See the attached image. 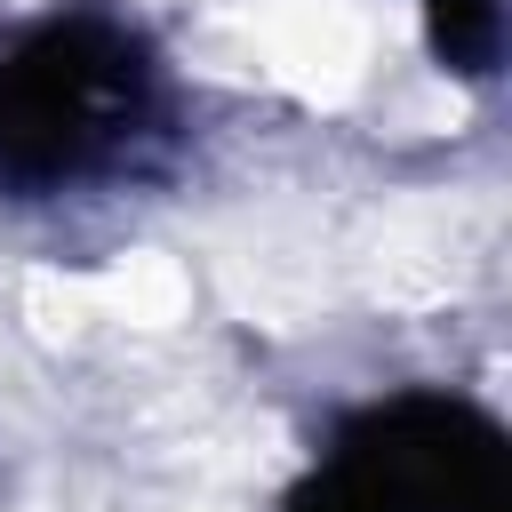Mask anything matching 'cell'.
I'll return each instance as SVG.
<instances>
[{
	"instance_id": "obj_1",
	"label": "cell",
	"mask_w": 512,
	"mask_h": 512,
	"mask_svg": "<svg viewBox=\"0 0 512 512\" xmlns=\"http://www.w3.org/2000/svg\"><path fill=\"white\" fill-rule=\"evenodd\" d=\"M152 104V56L104 16H48L0 40V176L56 184L112 160Z\"/></svg>"
},
{
	"instance_id": "obj_2",
	"label": "cell",
	"mask_w": 512,
	"mask_h": 512,
	"mask_svg": "<svg viewBox=\"0 0 512 512\" xmlns=\"http://www.w3.org/2000/svg\"><path fill=\"white\" fill-rule=\"evenodd\" d=\"M288 512H512V448L472 400L400 392L328 440Z\"/></svg>"
},
{
	"instance_id": "obj_3",
	"label": "cell",
	"mask_w": 512,
	"mask_h": 512,
	"mask_svg": "<svg viewBox=\"0 0 512 512\" xmlns=\"http://www.w3.org/2000/svg\"><path fill=\"white\" fill-rule=\"evenodd\" d=\"M432 16V48L448 72H496V48H504V0H424Z\"/></svg>"
}]
</instances>
